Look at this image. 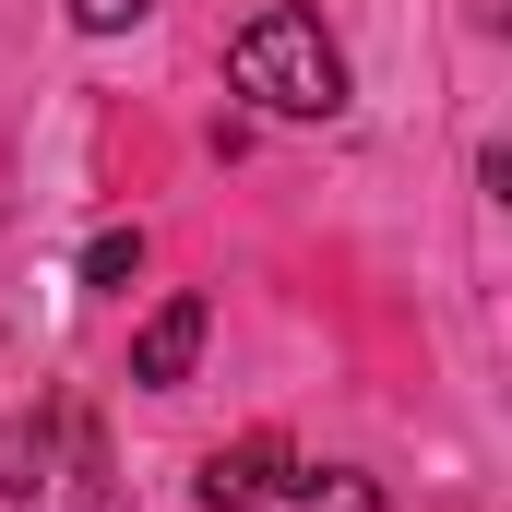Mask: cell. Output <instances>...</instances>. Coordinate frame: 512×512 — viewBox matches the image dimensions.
Returning a JSON list of instances; mask_svg holds the SVG:
<instances>
[{"label": "cell", "instance_id": "obj_3", "mask_svg": "<svg viewBox=\"0 0 512 512\" xmlns=\"http://www.w3.org/2000/svg\"><path fill=\"white\" fill-rule=\"evenodd\" d=\"M203 334H215V310H203V298H167V310L131 334V382H143V393H179L191 358H203Z\"/></svg>", "mask_w": 512, "mask_h": 512}, {"label": "cell", "instance_id": "obj_2", "mask_svg": "<svg viewBox=\"0 0 512 512\" xmlns=\"http://www.w3.org/2000/svg\"><path fill=\"white\" fill-rule=\"evenodd\" d=\"M203 512H382L358 465H298L286 441H239L203 465Z\"/></svg>", "mask_w": 512, "mask_h": 512}, {"label": "cell", "instance_id": "obj_5", "mask_svg": "<svg viewBox=\"0 0 512 512\" xmlns=\"http://www.w3.org/2000/svg\"><path fill=\"white\" fill-rule=\"evenodd\" d=\"M143 274V227H108L96 251H84V286H131Z\"/></svg>", "mask_w": 512, "mask_h": 512}, {"label": "cell", "instance_id": "obj_4", "mask_svg": "<svg viewBox=\"0 0 512 512\" xmlns=\"http://www.w3.org/2000/svg\"><path fill=\"white\" fill-rule=\"evenodd\" d=\"M0 489H12V501H36V489H48V429H24V417L0 429Z\"/></svg>", "mask_w": 512, "mask_h": 512}, {"label": "cell", "instance_id": "obj_6", "mask_svg": "<svg viewBox=\"0 0 512 512\" xmlns=\"http://www.w3.org/2000/svg\"><path fill=\"white\" fill-rule=\"evenodd\" d=\"M143 12H155V0H72V24H84V36H131Z\"/></svg>", "mask_w": 512, "mask_h": 512}, {"label": "cell", "instance_id": "obj_1", "mask_svg": "<svg viewBox=\"0 0 512 512\" xmlns=\"http://www.w3.org/2000/svg\"><path fill=\"white\" fill-rule=\"evenodd\" d=\"M227 72H239V96L274 108V120H334V108H346V48H334L322 12H298V0H274V12L239 24Z\"/></svg>", "mask_w": 512, "mask_h": 512}]
</instances>
